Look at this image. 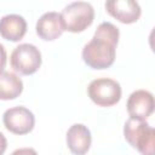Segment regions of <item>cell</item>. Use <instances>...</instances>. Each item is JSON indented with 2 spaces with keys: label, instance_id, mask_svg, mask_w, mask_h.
<instances>
[{
  "label": "cell",
  "instance_id": "cell-1",
  "mask_svg": "<svg viewBox=\"0 0 155 155\" xmlns=\"http://www.w3.org/2000/svg\"><path fill=\"white\" fill-rule=\"evenodd\" d=\"M120 31L110 22L101 23L93 38L82 48V59L92 69H107L114 61Z\"/></svg>",
  "mask_w": 155,
  "mask_h": 155
},
{
  "label": "cell",
  "instance_id": "cell-2",
  "mask_svg": "<svg viewBox=\"0 0 155 155\" xmlns=\"http://www.w3.org/2000/svg\"><path fill=\"white\" fill-rule=\"evenodd\" d=\"M124 136L127 143L142 155H154L155 131L147 121L128 119L124 126Z\"/></svg>",
  "mask_w": 155,
  "mask_h": 155
},
{
  "label": "cell",
  "instance_id": "cell-3",
  "mask_svg": "<svg viewBox=\"0 0 155 155\" xmlns=\"http://www.w3.org/2000/svg\"><path fill=\"white\" fill-rule=\"evenodd\" d=\"M61 18L64 30L81 33L92 24L94 19V10L90 2L75 1L63 8Z\"/></svg>",
  "mask_w": 155,
  "mask_h": 155
},
{
  "label": "cell",
  "instance_id": "cell-4",
  "mask_svg": "<svg viewBox=\"0 0 155 155\" xmlns=\"http://www.w3.org/2000/svg\"><path fill=\"white\" fill-rule=\"evenodd\" d=\"M121 86L116 80L109 78L94 79L87 87L90 99L99 107H113L121 99Z\"/></svg>",
  "mask_w": 155,
  "mask_h": 155
},
{
  "label": "cell",
  "instance_id": "cell-5",
  "mask_svg": "<svg viewBox=\"0 0 155 155\" xmlns=\"http://www.w3.org/2000/svg\"><path fill=\"white\" fill-rule=\"evenodd\" d=\"M41 52L33 44H21L11 53L10 63L15 71L22 75L36 73L41 65Z\"/></svg>",
  "mask_w": 155,
  "mask_h": 155
},
{
  "label": "cell",
  "instance_id": "cell-6",
  "mask_svg": "<svg viewBox=\"0 0 155 155\" xmlns=\"http://www.w3.org/2000/svg\"><path fill=\"white\" fill-rule=\"evenodd\" d=\"M2 122L7 131L22 136L33 131L35 116L25 107H12L5 110L2 115Z\"/></svg>",
  "mask_w": 155,
  "mask_h": 155
},
{
  "label": "cell",
  "instance_id": "cell-7",
  "mask_svg": "<svg viewBox=\"0 0 155 155\" xmlns=\"http://www.w3.org/2000/svg\"><path fill=\"white\" fill-rule=\"evenodd\" d=\"M126 107L130 119L145 121L154 111V96L147 90L133 91L127 99Z\"/></svg>",
  "mask_w": 155,
  "mask_h": 155
},
{
  "label": "cell",
  "instance_id": "cell-8",
  "mask_svg": "<svg viewBox=\"0 0 155 155\" xmlns=\"http://www.w3.org/2000/svg\"><path fill=\"white\" fill-rule=\"evenodd\" d=\"M107 12L124 24H131L139 19L142 10L133 0H110L105 2Z\"/></svg>",
  "mask_w": 155,
  "mask_h": 155
},
{
  "label": "cell",
  "instance_id": "cell-9",
  "mask_svg": "<svg viewBox=\"0 0 155 155\" xmlns=\"http://www.w3.org/2000/svg\"><path fill=\"white\" fill-rule=\"evenodd\" d=\"M36 34L40 39L46 41H52L58 39L64 31L61 13L50 11L44 13L36 22Z\"/></svg>",
  "mask_w": 155,
  "mask_h": 155
},
{
  "label": "cell",
  "instance_id": "cell-10",
  "mask_svg": "<svg viewBox=\"0 0 155 155\" xmlns=\"http://www.w3.org/2000/svg\"><path fill=\"white\" fill-rule=\"evenodd\" d=\"M92 137L87 126L82 124H74L67 132V145L71 154L85 155L91 147Z\"/></svg>",
  "mask_w": 155,
  "mask_h": 155
},
{
  "label": "cell",
  "instance_id": "cell-11",
  "mask_svg": "<svg viewBox=\"0 0 155 155\" xmlns=\"http://www.w3.org/2000/svg\"><path fill=\"white\" fill-rule=\"evenodd\" d=\"M27 33V22L19 15H6L0 19V35L8 41H19Z\"/></svg>",
  "mask_w": 155,
  "mask_h": 155
},
{
  "label": "cell",
  "instance_id": "cell-12",
  "mask_svg": "<svg viewBox=\"0 0 155 155\" xmlns=\"http://www.w3.org/2000/svg\"><path fill=\"white\" fill-rule=\"evenodd\" d=\"M23 91V81L11 71H0V99L10 101L17 98Z\"/></svg>",
  "mask_w": 155,
  "mask_h": 155
},
{
  "label": "cell",
  "instance_id": "cell-13",
  "mask_svg": "<svg viewBox=\"0 0 155 155\" xmlns=\"http://www.w3.org/2000/svg\"><path fill=\"white\" fill-rule=\"evenodd\" d=\"M11 155H38V153L33 148H19L12 151Z\"/></svg>",
  "mask_w": 155,
  "mask_h": 155
},
{
  "label": "cell",
  "instance_id": "cell-14",
  "mask_svg": "<svg viewBox=\"0 0 155 155\" xmlns=\"http://www.w3.org/2000/svg\"><path fill=\"white\" fill-rule=\"evenodd\" d=\"M6 61H7L6 50H5V47L0 44V71H4V68H5V65H6Z\"/></svg>",
  "mask_w": 155,
  "mask_h": 155
},
{
  "label": "cell",
  "instance_id": "cell-15",
  "mask_svg": "<svg viewBox=\"0 0 155 155\" xmlns=\"http://www.w3.org/2000/svg\"><path fill=\"white\" fill-rule=\"evenodd\" d=\"M6 148H7V140H6L5 136L0 132V155H4Z\"/></svg>",
  "mask_w": 155,
  "mask_h": 155
}]
</instances>
